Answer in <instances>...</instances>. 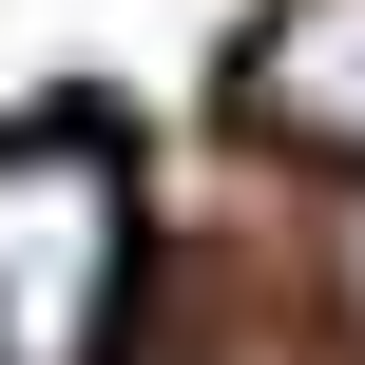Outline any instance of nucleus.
<instances>
[{"instance_id": "obj_1", "label": "nucleus", "mask_w": 365, "mask_h": 365, "mask_svg": "<svg viewBox=\"0 0 365 365\" xmlns=\"http://www.w3.org/2000/svg\"><path fill=\"white\" fill-rule=\"evenodd\" d=\"M154 308V173L115 115H0V365H135Z\"/></svg>"}, {"instance_id": "obj_2", "label": "nucleus", "mask_w": 365, "mask_h": 365, "mask_svg": "<svg viewBox=\"0 0 365 365\" xmlns=\"http://www.w3.org/2000/svg\"><path fill=\"white\" fill-rule=\"evenodd\" d=\"M231 115H250L269 154H308V173L365 192V0H269V19L231 38Z\"/></svg>"}, {"instance_id": "obj_3", "label": "nucleus", "mask_w": 365, "mask_h": 365, "mask_svg": "<svg viewBox=\"0 0 365 365\" xmlns=\"http://www.w3.org/2000/svg\"><path fill=\"white\" fill-rule=\"evenodd\" d=\"M327 327H346V365H365V192H346V231H327Z\"/></svg>"}]
</instances>
